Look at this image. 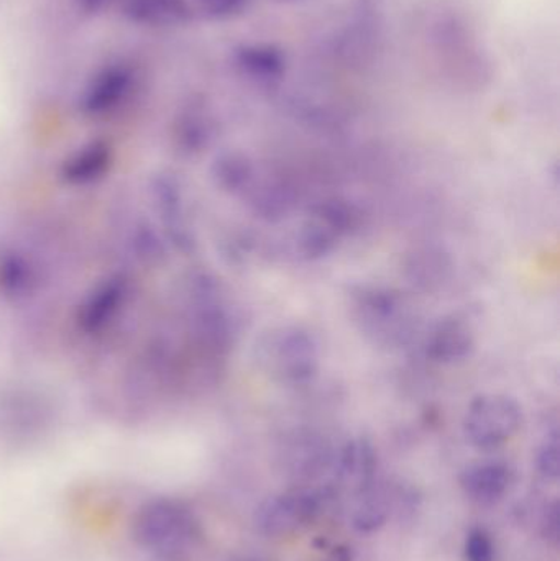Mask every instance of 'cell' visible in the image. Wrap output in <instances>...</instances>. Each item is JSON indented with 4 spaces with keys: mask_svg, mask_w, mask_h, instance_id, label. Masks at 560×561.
I'll return each instance as SVG.
<instances>
[{
    "mask_svg": "<svg viewBox=\"0 0 560 561\" xmlns=\"http://www.w3.org/2000/svg\"><path fill=\"white\" fill-rule=\"evenodd\" d=\"M352 316L361 332L375 345L401 348L418 332L411 304L400 290L387 286H361L351 296Z\"/></svg>",
    "mask_w": 560,
    "mask_h": 561,
    "instance_id": "1",
    "label": "cell"
},
{
    "mask_svg": "<svg viewBox=\"0 0 560 561\" xmlns=\"http://www.w3.org/2000/svg\"><path fill=\"white\" fill-rule=\"evenodd\" d=\"M260 368L285 386H305L321 365L318 339L305 327L283 325L266 333L256 345Z\"/></svg>",
    "mask_w": 560,
    "mask_h": 561,
    "instance_id": "2",
    "label": "cell"
},
{
    "mask_svg": "<svg viewBox=\"0 0 560 561\" xmlns=\"http://www.w3.org/2000/svg\"><path fill=\"white\" fill-rule=\"evenodd\" d=\"M361 213L348 201L331 197L309 207L293 236V253L301 262H318L331 255L339 243L357 230Z\"/></svg>",
    "mask_w": 560,
    "mask_h": 561,
    "instance_id": "3",
    "label": "cell"
},
{
    "mask_svg": "<svg viewBox=\"0 0 560 561\" xmlns=\"http://www.w3.org/2000/svg\"><path fill=\"white\" fill-rule=\"evenodd\" d=\"M134 536L145 549L173 559L196 540V517L178 501H151L135 516Z\"/></svg>",
    "mask_w": 560,
    "mask_h": 561,
    "instance_id": "4",
    "label": "cell"
},
{
    "mask_svg": "<svg viewBox=\"0 0 560 561\" xmlns=\"http://www.w3.org/2000/svg\"><path fill=\"white\" fill-rule=\"evenodd\" d=\"M523 421L522 405L512 396L482 394L467 409L464 434L472 447L495 450L518 434Z\"/></svg>",
    "mask_w": 560,
    "mask_h": 561,
    "instance_id": "5",
    "label": "cell"
},
{
    "mask_svg": "<svg viewBox=\"0 0 560 561\" xmlns=\"http://www.w3.org/2000/svg\"><path fill=\"white\" fill-rule=\"evenodd\" d=\"M329 500V490L299 486L275 494L260 504L255 514L256 527L268 537H286L311 526Z\"/></svg>",
    "mask_w": 560,
    "mask_h": 561,
    "instance_id": "6",
    "label": "cell"
},
{
    "mask_svg": "<svg viewBox=\"0 0 560 561\" xmlns=\"http://www.w3.org/2000/svg\"><path fill=\"white\" fill-rule=\"evenodd\" d=\"M477 346V333L472 323L462 316L443 317L437 320L424 339V353L431 362L456 365L472 356Z\"/></svg>",
    "mask_w": 560,
    "mask_h": 561,
    "instance_id": "7",
    "label": "cell"
},
{
    "mask_svg": "<svg viewBox=\"0 0 560 561\" xmlns=\"http://www.w3.org/2000/svg\"><path fill=\"white\" fill-rule=\"evenodd\" d=\"M377 451L367 438L348 440L334 458L335 481L342 490L357 496L375 483Z\"/></svg>",
    "mask_w": 560,
    "mask_h": 561,
    "instance_id": "8",
    "label": "cell"
},
{
    "mask_svg": "<svg viewBox=\"0 0 560 561\" xmlns=\"http://www.w3.org/2000/svg\"><path fill=\"white\" fill-rule=\"evenodd\" d=\"M515 483V471L503 461L472 465L460 474V488L466 496L480 506H492L508 493Z\"/></svg>",
    "mask_w": 560,
    "mask_h": 561,
    "instance_id": "9",
    "label": "cell"
},
{
    "mask_svg": "<svg viewBox=\"0 0 560 561\" xmlns=\"http://www.w3.org/2000/svg\"><path fill=\"white\" fill-rule=\"evenodd\" d=\"M453 273V260L439 247H418L404 260V276L408 283L424 293H434L443 287Z\"/></svg>",
    "mask_w": 560,
    "mask_h": 561,
    "instance_id": "10",
    "label": "cell"
},
{
    "mask_svg": "<svg viewBox=\"0 0 560 561\" xmlns=\"http://www.w3.org/2000/svg\"><path fill=\"white\" fill-rule=\"evenodd\" d=\"M245 194L249 196L253 214L270 224L282 222L296 206L295 190L279 178L260 180L256 174L255 181Z\"/></svg>",
    "mask_w": 560,
    "mask_h": 561,
    "instance_id": "11",
    "label": "cell"
},
{
    "mask_svg": "<svg viewBox=\"0 0 560 561\" xmlns=\"http://www.w3.org/2000/svg\"><path fill=\"white\" fill-rule=\"evenodd\" d=\"M285 465L289 473L299 480H315L329 467H334V458L328 444L312 434L293 438L285 451Z\"/></svg>",
    "mask_w": 560,
    "mask_h": 561,
    "instance_id": "12",
    "label": "cell"
},
{
    "mask_svg": "<svg viewBox=\"0 0 560 561\" xmlns=\"http://www.w3.org/2000/svg\"><path fill=\"white\" fill-rule=\"evenodd\" d=\"M355 500L352 523L355 529L362 534H372L381 529L393 513V504L397 503L390 491L384 486L372 484L367 490L358 493Z\"/></svg>",
    "mask_w": 560,
    "mask_h": 561,
    "instance_id": "13",
    "label": "cell"
},
{
    "mask_svg": "<svg viewBox=\"0 0 560 561\" xmlns=\"http://www.w3.org/2000/svg\"><path fill=\"white\" fill-rule=\"evenodd\" d=\"M124 15L144 25H164L186 15L183 0H121Z\"/></svg>",
    "mask_w": 560,
    "mask_h": 561,
    "instance_id": "14",
    "label": "cell"
},
{
    "mask_svg": "<svg viewBox=\"0 0 560 561\" xmlns=\"http://www.w3.org/2000/svg\"><path fill=\"white\" fill-rule=\"evenodd\" d=\"M216 174L227 191L245 194L255 181L256 168L247 154L230 153L219 161Z\"/></svg>",
    "mask_w": 560,
    "mask_h": 561,
    "instance_id": "15",
    "label": "cell"
},
{
    "mask_svg": "<svg viewBox=\"0 0 560 561\" xmlns=\"http://www.w3.org/2000/svg\"><path fill=\"white\" fill-rule=\"evenodd\" d=\"M128 82H130L128 69L122 68V66H112V68L105 69L101 76H98L89 91V104L92 107L111 104L122 92H125Z\"/></svg>",
    "mask_w": 560,
    "mask_h": 561,
    "instance_id": "16",
    "label": "cell"
},
{
    "mask_svg": "<svg viewBox=\"0 0 560 561\" xmlns=\"http://www.w3.org/2000/svg\"><path fill=\"white\" fill-rule=\"evenodd\" d=\"M536 465H538L539 473L546 480H558L560 470V450L558 432H552L536 455Z\"/></svg>",
    "mask_w": 560,
    "mask_h": 561,
    "instance_id": "17",
    "label": "cell"
},
{
    "mask_svg": "<svg viewBox=\"0 0 560 561\" xmlns=\"http://www.w3.org/2000/svg\"><path fill=\"white\" fill-rule=\"evenodd\" d=\"M467 561H493L495 560V547L492 537L487 530H470L466 539Z\"/></svg>",
    "mask_w": 560,
    "mask_h": 561,
    "instance_id": "18",
    "label": "cell"
},
{
    "mask_svg": "<svg viewBox=\"0 0 560 561\" xmlns=\"http://www.w3.org/2000/svg\"><path fill=\"white\" fill-rule=\"evenodd\" d=\"M322 549L328 550L322 561H352V552L345 546H325Z\"/></svg>",
    "mask_w": 560,
    "mask_h": 561,
    "instance_id": "19",
    "label": "cell"
},
{
    "mask_svg": "<svg viewBox=\"0 0 560 561\" xmlns=\"http://www.w3.org/2000/svg\"><path fill=\"white\" fill-rule=\"evenodd\" d=\"M105 0H79V3H81L82 9L85 10H98L99 7H102V3H104Z\"/></svg>",
    "mask_w": 560,
    "mask_h": 561,
    "instance_id": "20",
    "label": "cell"
}]
</instances>
